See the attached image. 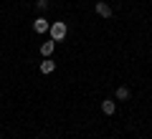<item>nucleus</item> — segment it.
I'll return each mask as SVG.
<instances>
[{"instance_id":"nucleus-7","label":"nucleus","mask_w":152,"mask_h":139,"mask_svg":"<svg viewBox=\"0 0 152 139\" xmlns=\"http://www.w3.org/2000/svg\"><path fill=\"white\" fill-rule=\"evenodd\" d=\"M53 68H56L53 61H43V63H41V74H53Z\"/></svg>"},{"instance_id":"nucleus-6","label":"nucleus","mask_w":152,"mask_h":139,"mask_svg":"<svg viewBox=\"0 0 152 139\" xmlns=\"http://www.w3.org/2000/svg\"><path fill=\"white\" fill-rule=\"evenodd\" d=\"M117 99H119V101H127V99H129V89H127V86H117Z\"/></svg>"},{"instance_id":"nucleus-4","label":"nucleus","mask_w":152,"mask_h":139,"mask_svg":"<svg viewBox=\"0 0 152 139\" xmlns=\"http://www.w3.org/2000/svg\"><path fill=\"white\" fill-rule=\"evenodd\" d=\"M102 111L107 114V116H112V114L117 111V104H114V99H104V101H102Z\"/></svg>"},{"instance_id":"nucleus-2","label":"nucleus","mask_w":152,"mask_h":139,"mask_svg":"<svg viewBox=\"0 0 152 139\" xmlns=\"http://www.w3.org/2000/svg\"><path fill=\"white\" fill-rule=\"evenodd\" d=\"M96 15L112 18V5H109V3H104V0H96Z\"/></svg>"},{"instance_id":"nucleus-1","label":"nucleus","mask_w":152,"mask_h":139,"mask_svg":"<svg viewBox=\"0 0 152 139\" xmlns=\"http://www.w3.org/2000/svg\"><path fill=\"white\" fill-rule=\"evenodd\" d=\"M66 31H69V28H66V23H53V25H51V38H53V41H64L66 38Z\"/></svg>"},{"instance_id":"nucleus-3","label":"nucleus","mask_w":152,"mask_h":139,"mask_svg":"<svg viewBox=\"0 0 152 139\" xmlns=\"http://www.w3.org/2000/svg\"><path fill=\"white\" fill-rule=\"evenodd\" d=\"M33 31L36 33H46V31H51V25H48L46 18H36V20H33Z\"/></svg>"},{"instance_id":"nucleus-5","label":"nucleus","mask_w":152,"mask_h":139,"mask_svg":"<svg viewBox=\"0 0 152 139\" xmlns=\"http://www.w3.org/2000/svg\"><path fill=\"white\" fill-rule=\"evenodd\" d=\"M53 48H56V41H46L43 46H41V53H43V56H51V53H53Z\"/></svg>"}]
</instances>
